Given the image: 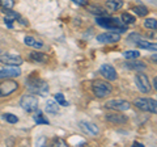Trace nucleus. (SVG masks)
Masks as SVG:
<instances>
[{
  "label": "nucleus",
  "instance_id": "9b49d317",
  "mask_svg": "<svg viewBox=\"0 0 157 147\" xmlns=\"http://www.w3.org/2000/svg\"><path fill=\"white\" fill-rule=\"evenodd\" d=\"M21 75V70L18 66H3L0 67V79H7V77H16Z\"/></svg>",
  "mask_w": 157,
  "mask_h": 147
},
{
  "label": "nucleus",
  "instance_id": "c85d7f7f",
  "mask_svg": "<svg viewBox=\"0 0 157 147\" xmlns=\"http://www.w3.org/2000/svg\"><path fill=\"white\" fill-rule=\"evenodd\" d=\"M14 6L13 0H0V7L3 9H12Z\"/></svg>",
  "mask_w": 157,
  "mask_h": 147
},
{
  "label": "nucleus",
  "instance_id": "f257e3e1",
  "mask_svg": "<svg viewBox=\"0 0 157 147\" xmlns=\"http://www.w3.org/2000/svg\"><path fill=\"white\" fill-rule=\"evenodd\" d=\"M96 22L100 26L105 28V29H110L111 32H117V33H124L127 30V25H124L123 21L121 18H115V17H106V16H97Z\"/></svg>",
  "mask_w": 157,
  "mask_h": 147
},
{
  "label": "nucleus",
  "instance_id": "5701e85b",
  "mask_svg": "<svg viewBox=\"0 0 157 147\" xmlns=\"http://www.w3.org/2000/svg\"><path fill=\"white\" fill-rule=\"evenodd\" d=\"M132 11H134L137 16H140V17H145L147 14H148L149 12V9L147 8L145 6H135V7H132Z\"/></svg>",
  "mask_w": 157,
  "mask_h": 147
},
{
  "label": "nucleus",
  "instance_id": "39448f33",
  "mask_svg": "<svg viewBox=\"0 0 157 147\" xmlns=\"http://www.w3.org/2000/svg\"><path fill=\"white\" fill-rule=\"evenodd\" d=\"M18 89V83L12 80V77H7L0 83V97H8L13 92Z\"/></svg>",
  "mask_w": 157,
  "mask_h": 147
},
{
  "label": "nucleus",
  "instance_id": "dca6fc26",
  "mask_svg": "<svg viewBox=\"0 0 157 147\" xmlns=\"http://www.w3.org/2000/svg\"><path fill=\"white\" fill-rule=\"evenodd\" d=\"M24 43H25L26 46H30V47H34V49H42L43 47V42L37 40V38H34L32 36H26L24 38Z\"/></svg>",
  "mask_w": 157,
  "mask_h": 147
},
{
  "label": "nucleus",
  "instance_id": "72a5a7b5",
  "mask_svg": "<svg viewBox=\"0 0 157 147\" xmlns=\"http://www.w3.org/2000/svg\"><path fill=\"white\" fill-rule=\"evenodd\" d=\"M153 87H155V89L157 88V84H156V77H153Z\"/></svg>",
  "mask_w": 157,
  "mask_h": 147
},
{
  "label": "nucleus",
  "instance_id": "bb28decb",
  "mask_svg": "<svg viewBox=\"0 0 157 147\" xmlns=\"http://www.w3.org/2000/svg\"><path fill=\"white\" fill-rule=\"evenodd\" d=\"M122 21H123V24H126V25H130V24H134L136 18L134 16H131L130 13H123L122 14Z\"/></svg>",
  "mask_w": 157,
  "mask_h": 147
},
{
  "label": "nucleus",
  "instance_id": "ddd939ff",
  "mask_svg": "<svg viewBox=\"0 0 157 147\" xmlns=\"http://www.w3.org/2000/svg\"><path fill=\"white\" fill-rule=\"evenodd\" d=\"M78 125H80L82 131H85V133L89 134V135H97V134H100V127H98L96 124H93V122L81 121Z\"/></svg>",
  "mask_w": 157,
  "mask_h": 147
},
{
  "label": "nucleus",
  "instance_id": "4468645a",
  "mask_svg": "<svg viewBox=\"0 0 157 147\" xmlns=\"http://www.w3.org/2000/svg\"><path fill=\"white\" fill-rule=\"evenodd\" d=\"M106 120L111 122V124H115V125H122V124H126L128 121V117L124 116V114H121V113H109L106 114Z\"/></svg>",
  "mask_w": 157,
  "mask_h": 147
},
{
  "label": "nucleus",
  "instance_id": "4be33fe9",
  "mask_svg": "<svg viewBox=\"0 0 157 147\" xmlns=\"http://www.w3.org/2000/svg\"><path fill=\"white\" fill-rule=\"evenodd\" d=\"M126 67L132 71H141V70H145L147 68L145 63H143V62H127Z\"/></svg>",
  "mask_w": 157,
  "mask_h": 147
},
{
  "label": "nucleus",
  "instance_id": "aec40b11",
  "mask_svg": "<svg viewBox=\"0 0 157 147\" xmlns=\"http://www.w3.org/2000/svg\"><path fill=\"white\" fill-rule=\"evenodd\" d=\"M122 7H123L122 0H107L106 2V8L110 11H119Z\"/></svg>",
  "mask_w": 157,
  "mask_h": 147
},
{
  "label": "nucleus",
  "instance_id": "a878e982",
  "mask_svg": "<svg viewBox=\"0 0 157 147\" xmlns=\"http://www.w3.org/2000/svg\"><path fill=\"white\" fill-rule=\"evenodd\" d=\"M144 26L147 29H151V30H156V28H157L156 18H147V20L144 21Z\"/></svg>",
  "mask_w": 157,
  "mask_h": 147
},
{
  "label": "nucleus",
  "instance_id": "393cba45",
  "mask_svg": "<svg viewBox=\"0 0 157 147\" xmlns=\"http://www.w3.org/2000/svg\"><path fill=\"white\" fill-rule=\"evenodd\" d=\"M55 101L58 102L59 105H62V106H68V105H70V102L66 100V97H64V95H63L62 92H58V93H55Z\"/></svg>",
  "mask_w": 157,
  "mask_h": 147
},
{
  "label": "nucleus",
  "instance_id": "f704fd0d",
  "mask_svg": "<svg viewBox=\"0 0 157 147\" xmlns=\"http://www.w3.org/2000/svg\"><path fill=\"white\" fill-rule=\"evenodd\" d=\"M152 59H153V63H156V54H153V57H152Z\"/></svg>",
  "mask_w": 157,
  "mask_h": 147
},
{
  "label": "nucleus",
  "instance_id": "6ab92c4d",
  "mask_svg": "<svg viewBox=\"0 0 157 147\" xmlns=\"http://www.w3.org/2000/svg\"><path fill=\"white\" fill-rule=\"evenodd\" d=\"M46 112L50 114H56L59 112V104L55 100H47L46 102Z\"/></svg>",
  "mask_w": 157,
  "mask_h": 147
},
{
  "label": "nucleus",
  "instance_id": "423d86ee",
  "mask_svg": "<svg viewBox=\"0 0 157 147\" xmlns=\"http://www.w3.org/2000/svg\"><path fill=\"white\" fill-rule=\"evenodd\" d=\"M20 106H21L24 110L29 112V113L36 112L38 109V99H37V96H34V95H24L21 99H20Z\"/></svg>",
  "mask_w": 157,
  "mask_h": 147
},
{
  "label": "nucleus",
  "instance_id": "c756f323",
  "mask_svg": "<svg viewBox=\"0 0 157 147\" xmlns=\"http://www.w3.org/2000/svg\"><path fill=\"white\" fill-rule=\"evenodd\" d=\"M127 40H128V42H132V43H135V45H136V43L139 42L140 40H143V37H141L140 34H137V33H131Z\"/></svg>",
  "mask_w": 157,
  "mask_h": 147
},
{
  "label": "nucleus",
  "instance_id": "f8f14e48",
  "mask_svg": "<svg viewBox=\"0 0 157 147\" xmlns=\"http://www.w3.org/2000/svg\"><path fill=\"white\" fill-rule=\"evenodd\" d=\"M100 72H101V75L104 76L106 80H109V81L117 80V77H118L117 70L111 65H107V63H105V65H102L100 67Z\"/></svg>",
  "mask_w": 157,
  "mask_h": 147
},
{
  "label": "nucleus",
  "instance_id": "9d476101",
  "mask_svg": "<svg viewBox=\"0 0 157 147\" xmlns=\"http://www.w3.org/2000/svg\"><path fill=\"white\" fill-rule=\"evenodd\" d=\"M97 41L100 43H115L121 41V33L117 32H105L97 36Z\"/></svg>",
  "mask_w": 157,
  "mask_h": 147
},
{
  "label": "nucleus",
  "instance_id": "cd10ccee",
  "mask_svg": "<svg viewBox=\"0 0 157 147\" xmlns=\"http://www.w3.org/2000/svg\"><path fill=\"white\" fill-rule=\"evenodd\" d=\"M3 117H4V120H6L7 122H9V124H17V122H18V117H17L16 114L6 113Z\"/></svg>",
  "mask_w": 157,
  "mask_h": 147
},
{
  "label": "nucleus",
  "instance_id": "473e14b6",
  "mask_svg": "<svg viewBox=\"0 0 157 147\" xmlns=\"http://www.w3.org/2000/svg\"><path fill=\"white\" fill-rule=\"evenodd\" d=\"M134 146H136V147H144V145L143 143H139V142H134Z\"/></svg>",
  "mask_w": 157,
  "mask_h": 147
},
{
  "label": "nucleus",
  "instance_id": "20e7f679",
  "mask_svg": "<svg viewBox=\"0 0 157 147\" xmlns=\"http://www.w3.org/2000/svg\"><path fill=\"white\" fill-rule=\"evenodd\" d=\"M113 91V87L110 83L104 81V80H94L92 83V92L94 93L96 97L104 99V97L109 96Z\"/></svg>",
  "mask_w": 157,
  "mask_h": 147
},
{
  "label": "nucleus",
  "instance_id": "412c9836",
  "mask_svg": "<svg viewBox=\"0 0 157 147\" xmlns=\"http://www.w3.org/2000/svg\"><path fill=\"white\" fill-rule=\"evenodd\" d=\"M137 46H139L140 49H144V50H151V51H156L157 50V46H156V43H152L149 41H145L144 38L143 40H140L139 42L136 43Z\"/></svg>",
  "mask_w": 157,
  "mask_h": 147
},
{
  "label": "nucleus",
  "instance_id": "7c9ffc66",
  "mask_svg": "<svg viewBox=\"0 0 157 147\" xmlns=\"http://www.w3.org/2000/svg\"><path fill=\"white\" fill-rule=\"evenodd\" d=\"M52 146H67V143H66V141H63L62 138H54L52 139Z\"/></svg>",
  "mask_w": 157,
  "mask_h": 147
},
{
  "label": "nucleus",
  "instance_id": "2f4dec72",
  "mask_svg": "<svg viewBox=\"0 0 157 147\" xmlns=\"http://www.w3.org/2000/svg\"><path fill=\"white\" fill-rule=\"evenodd\" d=\"M71 2L76 3L77 6H86L88 4V0H71Z\"/></svg>",
  "mask_w": 157,
  "mask_h": 147
},
{
  "label": "nucleus",
  "instance_id": "a211bd4d",
  "mask_svg": "<svg viewBox=\"0 0 157 147\" xmlns=\"http://www.w3.org/2000/svg\"><path fill=\"white\" fill-rule=\"evenodd\" d=\"M88 12L96 14V16H106L107 14L106 9H104L100 6H96V4H90V6H88Z\"/></svg>",
  "mask_w": 157,
  "mask_h": 147
},
{
  "label": "nucleus",
  "instance_id": "1a4fd4ad",
  "mask_svg": "<svg viewBox=\"0 0 157 147\" xmlns=\"http://www.w3.org/2000/svg\"><path fill=\"white\" fill-rule=\"evenodd\" d=\"M135 84L141 93H149L151 89H152L149 79L145 74H136L135 75Z\"/></svg>",
  "mask_w": 157,
  "mask_h": 147
},
{
  "label": "nucleus",
  "instance_id": "b1692460",
  "mask_svg": "<svg viewBox=\"0 0 157 147\" xmlns=\"http://www.w3.org/2000/svg\"><path fill=\"white\" fill-rule=\"evenodd\" d=\"M123 57L126 58V59H136V58L140 57V51L137 50H126L123 51Z\"/></svg>",
  "mask_w": 157,
  "mask_h": 147
},
{
  "label": "nucleus",
  "instance_id": "f03ea898",
  "mask_svg": "<svg viewBox=\"0 0 157 147\" xmlns=\"http://www.w3.org/2000/svg\"><path fill=\"white\" fill-rule=\"evenodd\" d=\"M26 87L29 88V91L33 93H37L39 96H47L48 95V84L41 79L38 75L33 74L26 79Z\"/></svg>",
  "mask_w": 157,
  "mask_h": 147
},
{
  "label": "nucleus",
  "instance_id": "f3484780",
  "mask_svg": "<svg viewBox=\"0 0 157 147\" xmlns=\"http://www.w3.org/2000/svg\"><path fill=\"white\" fill-rule=\"evenodd\" d=\"M33 120H34V122H36L37 125H48L50 124V121H48L46 117H45V114L42 113L41 110H36L34 112V116H33Z\"/></svg>",
  "mask_w": 157,
  "mask_h": 147
},
{
  "label": "nucleus",
  "instance_id": "6e6552de",
  "mask_svg": "<svg viewBox=\"0 0 157 147\" xmlns=\"http://www.w3.org/2000/svg\"><path fill=\"white\" fill-rule=\"evenodd\" d=\"M105 108H107V109H113V110H118V112H123V110L130 109L131 102L124 100V99H113V100H109L106 102Z\"/></svg>",
  "mask_w": 157,
  "mask_h": 147
},
{
  "label": "nucleus",
  "instance_id": "7ed1b4c3",
  "mask_svg": "<svg viewBox=\"0 0 157 147\" xmlns=\"http://www.w3.org/2000/svg\"><path fill=\"white\" fill-rule=\"evenodd\" d=\"M137 109L144 110V112H149L152 114H156L157 112V102L155 99H149V97H137L132 102Z\"/></svg>",
  "mask_w": 157,
  "mask_h": 147
},
{
  "label": "nucleus",
  "instance_id": "2eb2a0df",
  "mask_svg": "<svg viewBox=\"0 0 157 147\" xmlns=\"http://www.w3.org/2000/svg\"><path fill=\"white\" fill-rule=\"evenodd\" d=\"M29 58H30V61L34 63H47L48 62L47 54L41 53V51H32L29 54Z\"/></svg>",
  "mask_w": 157,
  "mask_h": 147
},
{
  "label": "nucleus",
  "instance_id": "0eeeda50",
  "mask_svg": "<svg viewBox=\"0 0 157 147\" xmlns=\"http://www.w3.org/2000/svg\"><path fill=\"white\" fill-rule=\"evenodd\" d=\"M0 62L6 66H21L24 61L17 54H11V53L0 50Z\"/></svg>",
  "mask_w": 157,
  "mask_h": 147
}]
</instances>
